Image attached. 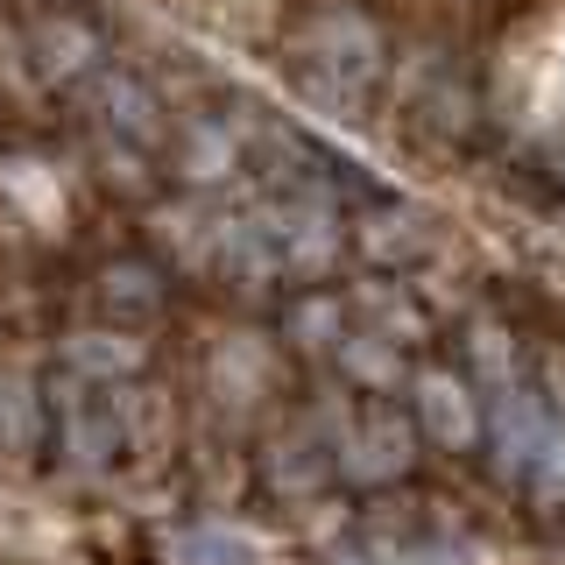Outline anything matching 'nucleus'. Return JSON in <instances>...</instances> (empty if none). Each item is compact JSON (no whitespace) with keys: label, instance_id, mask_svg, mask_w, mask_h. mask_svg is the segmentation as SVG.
<instances>
[{"label":"nucleus","instance_id":"nucleus-3","mask_svg":"<svg viewBox=\"0 0 565 565\" xmlns=\"http://www.w3.org/2000/svg\"><path fill=\"white\" fill-rule=\"evenodd\" d=\"M177 565H255V544L234 537V530H184L170 544Z\"/></svg>","mask_w":565,"mask_h":565},{"label":"nucleus","instance_id":"nucleus-2","mask_svg":"<svg viewBox=\"0 0 565 565\" xmlns=\"http://www.w3.org/2000/svg\"><path fill=\"white\" fill-rule=\"evenodd\" d=\"M35 446V396L14 367H0V452H29Z\"/></svg>","mask_w":565,"mask_h":565},{"label":"nucleus","instance_id":"nucleus-4","mask_svg":"<svg viewBox=\"0 0 565 565\" xmlns=\"http://www.w3.org/2000/svg\"><path fill=\"white\" fill-rule=\"evenodd\" d=\"M530 488H537V494H565V431H552V446H544L537 473H530Z\"/></svg>","mask_w":565,"mask_h":565},{"label":"nucleus","instance_id":"nucleus-1","mask_svg":"<svg viewBox=\"0 0 565 565\" xmlns=\"http://www.w3.org/2000/svg\"><path fill=\"white\" fill-rule=\"evenodd\" d=\"M424 411H431V431L438 438H452V446H467L481 424H473V403H467V388L446 382V375H431L424 382Z\"/></svg>","mask_w":565,"mask_h":565}]
</instances>
